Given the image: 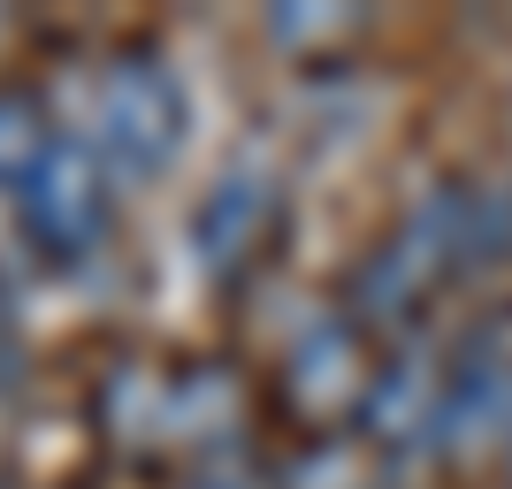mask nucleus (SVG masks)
<instances>
[{"instance_id":"obj_4","label":"nucleus","mask_w":512,"mask_h":489,"mask_svg":"<svg viewBox=\"0 0 512 489\" xmlns=\"http://www.w3.org/2000/svg\"><path fill=\"white\" fill-rule=\"evenodd\" d=\"M444 390H451V352L406 337L375 367V390L360 405V436L375 451H436V421H444Z\"/></svg>"},{"instance_id":"obj_10","label":"nucleus","mask_w":512,"mask_h":489,"mask_svg":"<svg viewBox=\"0 0 512 489\" xmlns=\"http://www.w3.org/2000/svg\"><path fill=\"white\" fill-rule=\"evenodd\" d=\"M360 16L352 8H329V16H276V39L283 46H321V39H352Z\"/></svg>"},{"instance_id":"obj_13","label":"nucleus","mask_w":512,"mask_h":489,"mask_svg":"<svg viewBox=\"0 0 512 489\" xmlns=\"http://www.w3.org/2000/svg\"><path fill=\"white\" fill-rule=\"evenodd\" d=\"M505 474H512V444H505Z\"/></svg>"},{"instance_id":"obj_8","label":"nucleus","mask_w":512,"mask_h":489,"mask_svg":"<svg viewBox=\"0 0 512 489\" xmlns=\"http://www.w3.org/2000/svg\"><path fill=\"white\" fill-rule=\"evenodd\" d=\"M276 489H375V444L367 436H321L283 467Z\"/></svg>"},{"instance_id":"obj_12","label":"nucleus","mask_w":512,"mask_h":489,"mask_svg":"<svg viewBox=\"0 0 512 489\" xmlns=\"http://www.w3.org/2000/svg\"><path fill=\"white\" fill-rule=\"evenodd\" d=\"M8 390H16V352L0 344V398H8Z\"/></svg>"},{"instance_id":"obj_3","label":"nucleus","mask_w":512,"mask_h":489,"mask_svg":"<svg viewBox=\"0 0 512 489\" xmlns=\"http://www.w3.org/2000/svg\"><path fill=\"white\" fill-rule=\"evenodd\" d=\"M16 207H23V230H31V245L46 260H85L107 237V161H100V146L54 138L39 153V169L23 176Z\"/></svg>"},{"instance_id":"obj_5","label":"nucleus","mask_w":512,"mask_h":489,"mask_svg":"<svg viewBox=\"0 0 512 489\" xmlns=\"http://www.w3.org/2000/svg\"><path fill=\"white\" fill-rule=\"evenodd\" d=\"M482 444H512V352L474 344L451 360L444 421H436V459H474Z\"/></svg>"},{"instance_id":"obj_11","label":"nucleus","mask_w":512,"mask_h":489,"mask_svg":"<svg viewBox=\"0 0 512 489\" xmlns=\"http://www.w3.org/2000/svg\"><path fill=\"white\" fill-rule=\"evenodd\" d=\"M184 489H268V482H260V474L237 459V451H222V459H199Z\"/></svg>"},{"instance_id":"obj_1","label":"nucleus","mask_w":512,"mask_h":489,"mask_svg":"<svg viewBox=\"0 0 512 489\" xmlns=\"http://www.w3.org/2000/svg\"><path fill=\"white\" fill-rule=\"evenodd\" d=\"M184 146V85L161 46H123L100 77V161L123 176H161Z\"/></svg>"},{"instance_id":"obj_6","label":"nucleus","mask_w":512,"mask_h":489,"mask_svg":"<svg viewBox=\"0 0 512 489\" xmlns=\"http://www.w3.org/2000/svg\"><path fill=\"white\" fill-rule=\"evenodd\" d=\"M237 421H245V383H237V367H222V360L169 367V390H161V444L169 451L222 459V451L237 444Z\"/></svg>"},{"instance_id":"obj_7","label":"nucleus","mask_w":512,"mask_h":489,"mask_svg":"<svg viewBox=\"0 0 512 489\" xmlns=\"http://www.w3.org/2000/svg\"><path fill=\"white\" fill-rule=\"evenodd\" d=\"M276 230H283V199L268 176H222L207 207L192 214V245L207 260V276H245Z\"/></svg>"},{"instance_id":"obj_2","label":"nucleus","mask_w":512,"mask_h":489,"mask_svg":"<svg viewBox=\"0 0 512 489\" xmlns=\"http://www.w3.org/2000/svg\"><path fill=\"white\" fill-rule=\"evenodd\" d=\"M375 390V360H367V337L352 329L344 314H321L291 352H283V375H276V405L306 436H344V421L360 428V405Z\"/></svg>"},{"instance_id":"obj_9","label":"nucleus","mask_w":512,"mask_h":489,"mask_svg":"<svg viewBox=\"0 0 512 489\" xmlns=\"http://www.w3.org/2000/svg\"><path fill=\"white\" fill-rule=\"evenodd\" d=\"M54 146V130H46V107L31 85H0V184L23 192V176L39 169V153Z\"/></svg>"}]
</instances>
